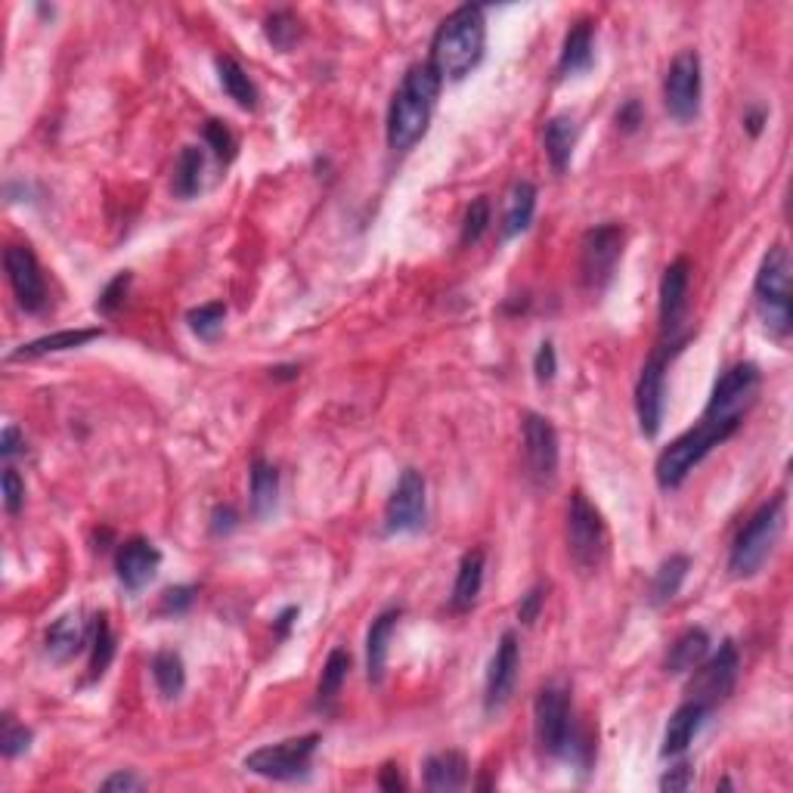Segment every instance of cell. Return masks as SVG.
<instances>
[{"mask_svg":"<svg viewBox=\"0 0 793 793\" xmlns=\"http://www.w3.org/2000/svg\"><path fill=\"white\" fill-rule=\"evenodd\" d=\"M3 267H7V280L13 285L19 307L29 311V314L44 311V304H47V282H44V273H41V264H37L32 248L10 246L3 251Z\"/></svg>","mask_w":793,"mask_h":793,"instance_id":"obj_15","label":"cell"},{"mask_svg":"<svg viewBox=\"0 0 793 793\" xmlns=\"http://www.w3.org/2000/svg\"><path fill=\"white\" fill-rule=\"evenodd\" d=\"M152 678H155V688L165 700L181 697L183 688H186V666H183L181 654L177 651H159L152 658Z\"/></svg>","mask_w":793,"mask_h":793,"instance_id":"obj_33","label":"cell"},{"mask_svg":"<svg viewBox=\"0 0 793 793\" xmlns=\"http://www.w3.org/2000/svg\"><path fill=\"white\" fill-rule=\"evenodd\" d=\"M202 171H205V152L198 146H186L174 167V193L181 198H193L202 189Z\"/></svg>","mask_w":793,"mask_h":793,"instance_id":"obj_34","label":"cell"},{"mask_svg":"<svg viewBox=\"0 0 793 793\" xmlns=\"http://www.w3.org/2000/svg\"><path fill=\"white\" fill-rule=\"evenodd\" d=\"M753 295H757V314H760L765 332L772 338H787L793 326V280L787 248L775 246L765 251Z\"/></svg>","mask_w":793,"mask_h":793,"instance_id":"obj_4","label":"cell"},{"mask_svg":"<svg viewBox=\"0 0 793 793\" xmlns=\"http://www.w3.org/2000/svg\"><path fill=\"white\" fill-rule=\"evenodd\" d=\"M131 280L133 276L128 273V270H124V273H118L116 280L109 282V285L99 292V301H97L99 314H106V316L116 314L118 307L124 304V295H128V289H131Z\"/></svg>","mask_w":793,"mask_h":793,"instance_id":"obj_42","label":"cell"},{"mask_svg":"<svg viewBox=\"0 0 793 793\" xmlns=\"http://www.w3.org/2000/svg\"><path fill=\"white\" fill-rule=\"evenodd\" d=\"M707 654H710V636H707V629H685L676 642L670 644V654H666V661H663V670H666L670 676L692 673L694 666L704 661Z\"/></svg>","mask_w":793,"mask_h":793,"instance_id":"obj_24","label":"cell"},{"mask_svg":"<svg viewBox=\"0 0 793 793\" xmlns=\"http://www.w3.org/2000/svg\"><path fill=\"white\" fill-rule=\"evenodd\" d=\"M738 670H741L738 648H735V642H723L713 658H704L692 670L694 676L688 682V700L707 707V710L719 707L723 700H728V694L735 692Z\"/></svg>","mask_w":793,"mask_h":793,"instance_id":"obj_10","label":"cell"},{"mask_svg":"<svg viewBox=\"0 0 793 793\" xmlns=\"http://www.w3.org/2000/svg\"><path fill=\"white\" fill-rule=\"evenodd\" d=\"M297 372H301L297 366H276V369H270L273 379H297Z\"/></svg>","mask_w":793,"mask_h":793,"instance_id":"obj_55","label":"cell"},{"mask_svg":"<svg viewBox=\"0 0 793 793\" xmlns=\"http://www.w3.org/2000/svg\"><path fill=\"white\" fill-rule=\"evenodd\" d=\"M224 319H227V307H224L220 301L202 304V307H196V311L186 314L189 329L196 332L198 338H205V341H215L217 335H220V329H224Z\"/></svg>","mask_w":793,"mask_h":793,"instance_id":"obj_37","label":"cell"},{"mask_svg":"<svg viewBox=\"0 0 793 793\" xmlns=\"http://www.w3.org/2000/svg\"><path fill=\"white\" fill-rule=\"evenodd\" d=\"M545 593H548V586H533L528 595H521V601H518V620L524 623V627H530L536 617H540V611H543V605H545Z\"/></svg>","mask_w":793,"mask_h":793,"instance_id":"obj_46","label":"cell"},{"mask_svg":"<svg viewBox=\"0 0 793 793\" xmlns=\"http://www.w3.org/2000/svg\"><path fill=\"white\" fill-rule=\"evenodd\" d=\"M295 617H297V608H285V611L276 617V623H273V627H276V632H280V639L289 636V627L295 623Z\"/></svg>","mask_w":793,"mask_h":793,"instance_id":"obj_54","label":"cell"},{"mask_svg":"<svg viewBox=\"0 0 793 793\" xmlns=\"http://www.w3.org/2000/svg\"><path fill=\"white\" fill-rule=\"evenodd\" d=\"M202 133H205V143H208V149L215 152L224 165L236 159V137H232V131L227 128V124H224V121H215V118H211V121H205Z\"/></svg>","mask_w":793,"mask_h":793,"instance_id":"obj_41","label":"cell"},{"mask_svg":"<svg viewBox=\"0 0 793 793\" xmlns=\"http://www.w3.org/2000/svg\"><path fill=\"white\" fill-rule=\"evenodd\" d=\"M707 707L694 704V700H685L666 723V731H663V743H661V757H682L688 750V743L694 741L697 728L704 726L707 719Z\"/></svg>","mask_w":793,"mask_h":793,"instance_id":"obj_20","label":"cell"},{"mask_svg":"<svg viewBox=\"0 0 793 793\" xmlns=\"http://www.w3.org/2000/svg\"><path fill=\"white\" fill-rule=\"evenodd\" d=\"M487 50V19L484 7L465 3L459 10H453L441 22V29L434 32L431 41V63L428 66L444 78V82H463L468 78L484 59Z\"/></svg>","mask_w":793,"mask_h":793,"instance_id":"obj_1","label":"cell"},{"mask_svg":"<svg viewBox=\"0 0 793 793\" xmlns=\"http://www.w3.org/2000/svg\"><path fill=\"white\" fill-rule=\"evenodd\" d=\"M480 589H484V552H465L463 562H459V574L453 583V598H449V608L456 613H465L475 608Z\"/></svg>","mask_w":793,"mask_h":793,"instance_id":"obj_25","label":"cell"},{"mask_svg":"<svg viewBox=\"0 0 793 793\" xmlns=\"http://www.w3.org/2000/svg\"><path fill=\"white\" fill-rule=\"evenodd\" d=\"M688 571H692V558H688V555H670V558L658 567L654 579H651L648 601H651L654 608L670 605V601L678 595V589H682V583L688 577Z\"/></svg>","mask_w":793,"mask_h":793,"instance_id":"obj_32","label":"cell"},{"mask_svg":"<svg viewBox=\"0 0 793 793\" xmlns=\"http://www.w3.org/2000/svg\"><path fill=\"white\" fill-rule=\"evenodd\" d=\"M738 428H741L738 419H707V415H700V422L692 431L678 434L676 441L658 456L654 478L661 484V490H678L694 468Z\"/></svg>","mask_w":793,"mask_h":793,"instance_id":"obj_3","label":"cell"},{"mask_svg":"<svg viewBox=\"0 0 793 793\" xmlns=\"http://www.w3.org/2000/svg\"><path fill=\"white\" fill-rule=\"evenodd\" d=\"M25 506V484L17 475V468H3V509L7 514H19Z\"/></svg>","mask_w":793,"mask_h":793,"instance_id":"obj_43","label":"cell"},{"mask_svg":"<svg viewBox=\"0 0 793 793\" xmlns=\"http://www.w3.org/2000/svg\"><path fill=\"white\" fill-rule=\"evenodd\" d=\"M217 78H220V87L224 94L246 112H254L258 109V87L254 82L248 78V72L232 56H217Z\"/></svg>","mask_w":793,"mask_h":793,"instance_id":"obj_31","label":"cell"},{"mask_svg":"<svg viewBox=\"0 0 793 793\" xmlns=\"http://www.w3.org/2000/svg\"><path fill=\"white\" fill-rule=\"evenodd\" d=\"M347 673H350V654H347L345 648H335V651L329 654V661H326V666H323L319 688H316V694H319V704H323V707H329L332 700L338 697L341 685H345Z\"/></svg>","mask_w":793,"mask_h":793,"instance_id":"obj_35","label":"cell"},{"mask_svg":"<svg viewBox=\"0 0 793 793\" xmlns=\"http://www.w3.org/2000/svg\"><path fill=\"white\" fill-rule=\"evenodd\" d=\"M543 143L552 167H555L558 174H564L567 165H571L574 146H577V121L571 116L548 118V124H545L543 131Z\"/></svg>","mask_w":793,"mask_h":793,"instance_id":"obj_30","label":"cell"},{"mask_svg":"<svg viewBox=\"0 0 793 793\" xmlns=\"http://www.w3.org/2000/svg\"><path fill=\"white\" fill-rule=\"evenodd\" d=\"M248 502H251V514L258 521H264L276 512V502H280V471H276V465L264 463V459L251 463V499Z\"/></svg>","mask_w":793,"mask_h":793,"instance_id":"obj_29","label":"cell"},{"mask_svg":"<svg viewBox=\"0 0 793 793\" xmlns=\"http://www.w3.org/2000/svg\"><path fill=\"white\" fill-rule=\"evenodd\" d=\"M639 124H644L642 102H639V99H627V102L620 106V112H617V128L623 133H636Z\"/></svg>","mask_w":793,"mask_h":793,"instance_id":"obj_47","label":"cell"},{"mask_svg":"<svg viewBox=\"0 0 793 793\" xmlns=\"http://www.w3.org/2000/svg\"><path fill=\"white\" fill-rule=\"evenodd\" d=\"M22 446H25V437L19 434V428H13V425H7L3 428V434H0V456L10 463L17 453H22Z\"/></svg>","mask_w":793,"mask_h":793,"instance_id":"obj_51","label":"cell"},{"mask_svg":"<svg viewBox=\"0 0 793 793\" xmlns=\"http://www.w3.org/2000/svg\"><path fill=\"white\" fill-rule=\"evenodd\" d=\"M441 84L444 78L428 63L413 66L403 75L388 109V146L394 152H410L428 133L431 116L441 97Z\"/></svg>","mask_w":793,"mask_h":793,"instance_id":"obj_2","label":"cell"},{"mask_svg":"<svg viewBox=\"0 0 793 793\" xmlns=\"http://www.w3.org/2000/svg\"><path fill=\"white\" fill-rule=\"evenodd\" d=\"M663 406H666V363L663 354H658L642 366V376L636 381V415L644 437L661 434Z\"/></svg>","mask_w":793,"mask_h":793,"instance_id":"obj_17","label":"cell"},{"mask_svg":"<svg viewBox=\"0 0 793 793\" xmlns=\"http://www.w3.org/2000/svg\"><path fill=\"white\" fill-rule=\"evenodd\" d=\"M623 242L627 232L617 224H601L586 230L583 242H579V276L589 292H605L613 280V270L623 258Z\"/></svg>","mask_w":793,"mask_h":793,"instance_id":"obj_7","label":"cell"},{"mask_svg":"<svg viewBox=\"0 0 793 793\" xmlns=\"http://www.w3.org/2000/svg\"><path fill=\"white\" fill-rule=\"evenodd\" d=\"M700 97H704V72H700V56L697 50H682L676 59L666 68L663 78V106L676 118L678 124H688L700 112Z\"/></svg>","mask_w":793,"mask_h":793,"instance_id":"obj_9","label":"cell"},{"mask_svg":"<svg viewBox=\"0 0 793 793\" xmlns=\"http://www.w3.org/2000/svg\"><path fill=\"white\" fill-rule=\"evenodd\" d=\"M99 787H102V791H143V787H146V781H143V778H137L133 772H116V775L106 778Z\"/></svg>","mask_w":793,"mask_h":793,"instance_id":"obj_50","label":"cell"},{"mask_svg":"<svg viewBox=\"0 0 793 793\" xmlns=\"http://www.w3.org/2000/svg\"><path fill=\"white\" fill-rule=\"evenodd\" d=\"M757 391H760V369L753 363H735L713 384L710 403H707L704 415L707 419H738L741 422L743 410L753 403Z\"/></svg>","mask_w":793,"mask_h":793,"instance_id":"obj_13","label":"cell"},{"mask_svg":"<svg viewBox=\"0 0 793 793\" xmlns=\"http://www.w3.org/2000/svg\"><path fill=\"white\" fill-rule=\"evenodd\" d=\"M593 22H577L567 37H564L562 56H558V78H577L583 72H589L595 63L593 47Z\"/></svg>","mask_w":793,"mask_h":793,"instance_id":"obj_22","label":"cell"},{"mask_svg":"<svg viewBox=\"0 0 793 793\" xmlns=\"http://www.w3.org/2000/svg\"><path fill=\"white\" fill-rule=\"evenodd\" d=\"M316 747H319V735H301V738H289V741L270 743V747L248 753L242 765L251 775L270 778V781H292L307 772Z\"/></svg>","mask_w":793,"mask_h":793,"instance_id":"obj_11","label":"cell"},{"mask_svg":"<svg viewBox=\"0 0 793 793\" xmlns=\"http://www.w3.org/2000/svg\"><path fill=\"white\" fill-rule=\"evenodd\" d=\"M84 642H87V636H84L78 613H66V617H59V620L47 629L44 651H47V658L53 663H68L82 651Z\"/></svg>","mask_w":793,"mask_h":793,"instance_id":"obj_27","label":"cell"},{"mask_svg":"<svg viewBox=\"0 0 793 793\" xmlns=\"http://www.w3.org/2000/svg\"><path fill=\"white\" fill-rule=\"evenodd\" d=\"M102 329H66V332H53V335H44V338H34L29 345L17 347L10 354V360H34V357H47V354H63V350H75V347H84L87 341L99 338Z\"/></svg>","mask_w":793,"mask_h":793,"instance_id":"obj_26","label":"cell"},{"mask_svg":"<svg viewBox=\"0 0 793 793\" xmlns=\"http://www.w3.org/2000/svg\"><path fill=\"white\" fill-rule=\"evenodd\" d=\"M692 781H694L692 765H688V762H678V765H673V769L661 778V791H688Z\"/></svg>","mask_w":793,"mask_h":793,"instance_id":"obj_48","label":"cell"},{"mask_svg":"<svg viewBox=\"0 0 793 793\" xmlns=\"http://www.w3.org/2000/svg\"><path fill=\"white\" fill-rule=\"evenodd\" d=\"M490 202L487 196L475 198L471 205H468V211H465V220H463V236H459V242L465 248L468 246H478L480 239H484V232L490 230Z\"/></svg>","mask_w":793,"mask_h":793,"instance_id":"obj_39","label":"cell"},{"mask_svg":"<svg viewBox=\"0 0 793 793\" xmlns=\"http://www.w3.org/2000/svg\"><path fill=\"white\" fill-rule=\"evenodd\" d=\"M397 620H400V611L391 608V611H381L372 627H369V636H366V676L372 685H379L384 678V670H388V651H391V636H394Z\"/></svg>","mask_w":793,"mask_h":793,"instance_id":"obj_21","label":"cell"},{"mask_svg":"<svg viewBox=\"0 0 793 793\" xmlns=\"http://www.w3.org/2000/svg\"><path fill=\"white\" fill-rule=\"evenodd\" d=\"M196 586H171L165 589L162 595V605H159V611L162 613H186L193 608V601H196Z\"/></svg>","mask_w":793,"mask_h":793,"instance_id":"obj_44","label":"cell"},{"mask_svg":"<svg viewBox=\"0 0 793 793\" xmlns=\"http://www.w3.org/2000/svg\"><path fill=\"white\" fill-rule=\"evenodd\" d=\"M524 456H528V475L536 487H552L558 478V431L540 413L524 415Z\"/></svg>","mask_w":793,"mask_h":793,"instance_id":"obj_14","label":"cell"},{"mask_svg":"<svg viewBox=\"0 0 793 793\" xmlns=\"http://www.w3.org/2000/svg\"><path fill=\"white\" fill-rule=\"evenodd\" d=\"M379 787L381 791H400L403 787V778H400V772H397V765H384L381 769V778H379Z\"/></svg>","mask_w":793,"mask_h":793,"instance_id":"obj_52","label":"cell"},{"mask_svg":"<svg viewBox=\"0 0 793 793\" xmlns=\"http://www.w3.org/2000/svg\"><path fill=\"white\" fill-rule=\"evenodd\" d=\"M567 548H571V558H574L577 567H583V571H595L598 564L605 562V552H608V530H605V521H601L598 509L586 499L583 490L571 496V509H567Z\"/></svg>","mask_w":793,"mask_h":793,"instance_id":"obj_8","label":"cell"},{"mask_svg":"<svg viewBox=\"0 0 793 793\" xmlns=\"http://www.w3.org/2000/svg\"><path fill=\"white\" fill-rule=\"evenodd\" d=\"M784 528V499H772L760 506L753 518L743 524L738 540L731 545L728 555V574L735 579H750L762 571V564L769 562L772 548Z\"/></svg>","mask_w":793,"mask_h":793,"instance_id":"obj_6","label":"cell"},{"mask_svg":"<svg viewBox=\"0 0 793 793\" xmlns=\"http://www.w3.org/2000/svg\"><path fill=\"white\" fill-rule=\"evenodd\" d=\"M518 670H521V644L514 632H502L496 644V654L490 658L487 670V685H484V710L499 713L512 700L514 685H518Z\"/></svg>","mask_w":793,"mask_h":793,"instance_id":"obj_16","label":"cell"},{"mask_svg":"<svg viewBox=\"0 0 793 793\" xmlns=\"http://www.w3.org/2000/svg\"><path fill=\"white\" fill-rule=\"evenodd\" d=\"M533 372H536V381L540 384H552L555 381V372H558V354H555V345L552 341H543L536 357H533Z\"/></svg>","mask_w":793,"mask_h":793,"instance_id":"obj_45","label":"cell"},{"mask_svg":"<svg viewBox=\"0 0 793 793\" xmlns=\"http://www.w3.org/2000/svg\"><path fill=\"white\" fill-rule=\"evenodd\" d=\"M468 784V760L459 750H444L425 760V787L437 793L463 791Z\"/></svg>","mask_w":793,"mask_h":793,"instance_id":"obj_23","label":"cell"},{"mask_svg":"<svg viewBox=\"0 0 793 793\" xmlns=\"http://www.w3.org/2000/svg\"><path fill=\"white\" fill-rule=\"evenodd\" d=\"M239 528V514L230 506H217L211 512V533L215 536H230L232 530Z\"/></svg>","mask_w":793,"mask_h":793,"instance_id":"obj_49","label":"cell"},{"mask_svg":"<svg viewBox=\"0 0 793 793\" xmlns=\"http://www.w3.org/2000/svg\"><path fill=\"white\" fill-rule=\"evenodd\" d=\"M159 567H162V552L143 536H131V540L118 545L116 574L118 583L128 593H140L143 586H149L159 574Z\"/></svg>","mask_w":793,"mask_h":793,"instance_id":"obj_18","label":"cell"},{"mask_svg":"<svg viewBox=\"0 0 793 793\" xmlns=\"http://www.w3.org/2000/svg\"><path fill=\"white\" fill-rule=\"evenodd\" d=\"M536 215V186L530 181H518L506 198V215H502V236L514 239L530 230Z\"/></svg>","mask_w":793,"mask_h":793,"instance_id":"obj_28","label":"cell"},{"mask_svg":"<svg viewBox=\"0 0 793 793\" xmlns=\"http://www.w3.org/2000/svg\"><path fill=\"white\" fill-rule=\"evenodd\" d=\"M264 32H267V41H270L276 50H292L297 37H301V22H297L295 13L280 10V13L267 17Z\"/></svg>","mask_w":793,"mask_h":793,"instance_id":"obj_38","label":"cell"},{"mask_svg":"<svg viewBox=\"0 0 793 793\" xmlns=\"http://www.w3.org/2000/svg\"><path fill=\"white\" fill-rule=\"evenodd\" d=\"M32 728L19 726L13 716H3V731H0V750L7 760H17L19 753H25L32 747Z\"/></svg>","mask_w":793,"mask_h":793,"instance_id":"obj_40","label":"cell"},{"mask_svg":"<svg viewBox=\"0 0 793 793\" xmlns=\"http://www.w3.org/2000/svg\"><path fill=\"white\" fill-rule=\"evenodd\" d=\"M112 658H116V639H112V629H109V617L99 613L97 623H94V642H90V682L109 670Z\"/></svg>","mask_w":793,"mask_h":793,"instance_id":"obj_36","label":"cell"},{"mask_svg":"<svg viewBox=\"0 0 793 793\" xmlns=\"http://www.w3.org/2000/svg\"><path fill=\"white\" fill-rule=\"evenodd\" d=\"M688 285H692V264L688 258H676L663 270L661 280V329L673 335L688 311Z\"/></svg>","mask_w":793,"mask_h":793,"instance_id":"obj_19","label":"cell"},{"mask_svg":"<svg viewBox=\"0 0 793 793\" xmlns=\"http://www.w3.org/2000/svg\"><path fill=\"white\" fill-rule=\"evenodd\" d=\"M533 731L536 743L548 757H562V760H579V753H589V743L583 741V735L574 726L571 716V694L558 685H545L536 694L533 704Z\"/></svg>","mask_w":793,"mask_h":793,"instance_id":"obj_5","label":"cell"},{"mask_svg":"<svg viewBox=\"0 0 793 793\" xmlns=\"http://www.w3.org/2000/svg\"><path fill=\"white\" fill-rule=\"evenodd\" d=\"M762 124H765V112H762V109H750V112L743 116V128H747L750 137H760Z\"/></svg>","mask_w":793,"mask_h":793,"instance_id":"obj_53","label":"cell"},{"mask_svg":"<svg viewBox=\"0 0 793 793\" xmlns=\"http://www.w3.org/2000/svg\"><path fill=\"white\" fill-rule=\"evenodd\" d=\"M428 518V487L422 471L406 468L397 480L394 493L384 509V530L388 533H419Z\"/></svg>","mask_w":793,"mask_h":793,"instance_id":"obj_12","label":"cell"}]
</instances>
